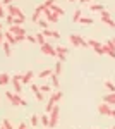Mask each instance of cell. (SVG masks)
<instances>
[{
	"instance_id": "4",
	"label": "cell",
	"mask_w": 115,
	"mask_h": 129,
	"mask_svg": "<svg viewBox=\"0 0 115 129\" xmlns=\"http://www.w3.org/2000/svg\"><path fill=\"white\" fill-rule=\"evenodd\" d=\"M48 117H50V127H52V129L57 127L58 119H60V107H58V105H55V107H53V110L48 114Z\"/></svg>"
},
{
	"instance_id": "9",
	"label": "cell",
	"mask_w": 115,
	"mask_h": 129,
	"mask_svg": "<svg viewBox=\"0 0 115 129\" xmlns=\"http://www.w3.org/2000/svg\"><path fill=\"white\" fill-rule=\"evenodd\" d=\"M103 50H105V55L115 59V45H113V41H112V40H108L105 45H103Z\"/></svg>"
},
{
	"instance_id": "32",
	"label": "cell",
	"mask_w": 115,
	"mask_h": 129,
	"mask_svg": "<svg viewBox=\"0 0 115 129\" xmlns=\"http://www.w3.org/2000/svg\"><path fill=\"white\" fill-rule=\"evenodd\" d=\"M101 22H105L106 26H110V28H115V21L112 17H106V19H101Z\"/></svg>"
},
{
	"instance_id": "19",
	"label": "cell",
	"mask_w": 115,
	"mask_h": 129,
	"mask_svg": "<svg viewBox=\"0 0 115 129\" xmlns=\"http://www.w3.org/2000/svg\"><path fill=\"white\" fill-rule=\"evenodd\" d=\"M103 102H106L110 107H115V93H108L103 96Z\"/></svg>"
},
{
	"instance_id": "2",
	"label": "cell",
	"mask_w": 115,
	"mask_h": 129,
	"mask_svg": "<svg viewBox=\"0 0 115 129\" xmlns=\"http://www.w3.org/2000/svg\"><path fill=\"white\" fill-rule=\"evenodd\" d=\"M69 41H70L76 48H88V47H89V45H88V40H84L81 35H74V33L69 35Z\"/></svg>"
},
{
	"instance_id": "8",
	"label": "cell",
	"mask_w": 115,
	"mask_h": 129,
	"mask_svg": "<svg viewBox=\"0 0 115 129\" xmlns=\"http://www.w3.org/2000/svg\"><path fill=\"white\" fill-rule=\"evenodd\" d=\"M41 52L48 55V57H57V52H55V47L53 45H50V43H45V45H41Z\"/></svg>"
},
{
	"instance_id": "33",
	"label": "cell",
	"mask_w": 115,
	"mask_h": 129,
	"mask_svg": "<svg viewBox=\"0 0 115 129\" xmlns=\"http://www.w3.org/2000/svg\"><path fill=\"white\" fill-rule=\"evenodd\" d=\"M2 126H4L5 129H14V126H12V122H10L9 119H4V120H2Z\"/></svg>"
},
{
	"instance_id": "34",
	"label": "cell",
	"mask_w": 115,
	"mask_h": 129,
	"mask_svg": "<svg viewBox=\"0 0 115 129\" xmlns=\"http://www.w3.org/2000/svg\"><path fill=\"white\" fill-rule=\"evenodd\" d=\"M53 4H55V0H45V2H43L41 5H43V9H50V7H52Z\"/></svg>"
},
{
	"instance_id": "17",
	"label": "cell",
	"mask_w": 115,
	"mask_h": 129,
	"mask_svg": "<svg viewBox=\"0 0 115 129\" xmlns=\"http://www.w3.org/2000/svg\"><path fill=\"white\" fill-rule=\"evenodd\" d=\"M10 81L12 79H10V76L7 72H0V86H7Z\"/></svg>"
},
{
	"instance_id": "50",
	"label": "cell",
	"mask_w": 115,
	"mask_h": 129,
	"mask_svg": "<svg viewBox=\"0 0 115 129\" xmlns=\"http://www.w3.org/2000/svg\"><path fill=\"white\" fill-rule=\"evenodd\" d=\"M76 2H83V0H76Z\"/></svg>"
},
{
	"instance_id": "41",
	"label": "cell",
	"mask_w": 115,
	"mask_h": 129,
	"mask_svg": "<svg viewBox=\"0 0 115 129\" xmlns=\"http://www.w3.org/2000/svg\"><path fill=\"white\" fill-rule=\"evenodd\" d=\"M2 17H5V7L2 5V2H0V19Z\"/></svg>"
},
{
	"instance_id": "26",
	"label": "cell",
	"mask_w": 115,
	"mask_h": 129,
	"mask_svg": "<svg viewBox=\"0 0 115 129\" xmlns=\"http://www.w3.org/2000/svg\"><path fill=\"white\" fill-rule=\"evenodd\" d=\"M81 17H83V10L76 9V10H74V14H72V21H74V22H79Z\"/></svg>"
},
{
	"instance_id": "15",
	"label": "cell",
	"mask_w": 115,
	"mask_h": 129,
	"mask_svg": "<svg viewBox=\"0 0 115 129\" xmlns=\"http://www.w3.org/2000/svg\"><path fill=\"white\" fill-rule=\"evenodd\" d=\"M4 35H5V41H9V43H10V45H12V47L19 43V41H17V38H16V36H14V35H12L10 31H5Z\"/></svg>"
},
{
	"instance_id": "36",
	"label": "cell",
	"mask_w": 115,
	"mask_h": 129,
	"mask_svg": "<svg viewBox=\"0 0 115 129\" xmlns=\"http://www.w3.org/2000/svg\"><path fill=\"white\" fill-rule=\"evenodd\" d=\"M38 24H40V28H41V29H48V21L40 19V21H38Z\"/></svg>"
},
{
	"instance_id": "23",
	"label": "cell",
	"mask_w": 115,
	"mask_h": 129,
	"mask_svg": "<svg viewBox=\"0 0 115 129\" xmlns=\"http://www.w3.org/2000/svg\"><path fill=\"white\" fill-rule=\"evenodd\" d=\"M103 84H105V88L108 89V93H115V83H112L110 79H105Z\"/></svg>"
},
{
	"instance_id": "14",
	"label": "cell",
	"mask_w": 115,
	"mask_h": 129,
	"mask_svg": "<svg viewBox=\"0 0 115 129\" xmlns=\"http://www.w3.org/2000/svg\"><path fill=\"white\" fill-rule=\"evenodd\" d=\"M33 78H34V72L33 71H26L24 74H22V84H31L33 83Z\"/></svg>"
},
{
	"instance_id": "47",
	"label": "cell",
	"mask_w": 115,
	"mask_h": 129,
	"mask_svg": "<svg viewBox=\"0 0 115 129\" xmlns=\"http://www.w3.org/2000/svg\"><path fill=\"white\" fill-rule=\"evenodd\" d=\"M89 2H91V0H83L81 4H89Z\"/></svg>"
},
{
	"instance_id": "24",
	"label": "cell",
	"mask_w": 115,
	"mask_h": 129,
	"mask_svg": "<svg viewBox=\"0 0 115 129\" xmlns=\"http://www.w3.org/2000/svg\"><path fill=\"white\" fill-rule=\"evenodd\" d=\"M34 36H36V43H38L40 47H41V45H45V43H47V38H45V36H43V33H41V31H40V33H36V35H34Z\"/></svg>"
},
{
	"instance_id": "6",
	"label": "cell",
	"mask_w": 115,
	"mask_h": 129,
	"mask_svg": "<svg viewBox=\"0 0 115 129\" xmlns=\"http://www.w3.org/2000/svg\"><path fill=\"white\" fill-rule=\"evenodd\" d=\"M7 12H9V16H12V17H24V12L21 10V7L19 5H14V4L7 5Z\"/></svg>"
},
{
	"instance_id": "48",
	"label": "cell",
	"mask_w": 115,
	"mask_h": 129,
	"mask_svg": "<svg viewBox=\"0 0 115 129\" xmlns=\"http://www.w3.org/2000/svg\"><path fill=\"white\" fill-rule=\"evenodd\" d=\"M112 41H113V45H115V38H112Z\"/></svg>"
},
{
	"instance_id": "42",
	"label": "cell",
	"mask_w": 115,
	"mask_h": 129,
	"mask_svg": "<svg viewBox=\"0 0 115 129\" xmlns=\"http://www.w3.org/2000/svg\"><path fill=\"white\" fill-rule=\"evenodd\" d=\"M100 14H101V19H106V17H110V12H108V10H103V12H100Z\"/></svg>"
},
{
	"instance_id": "30",
	"label": "cell",
	"mask_w": 115,
	"mask_h": 129,
	"mask_svg": "<svg viewBox=\"0 0 115 129\" xmlns=\"http://www.w3.org/2000/svg\"><path fill=\"white\" fill-rule=\"evenodd\" d=\"M50 81H52V86H53V88H58V86H60L58 76H55V74H52V76H50Z\"/></svg>"
},
{
	"instance_id": "45",
	"label": "cell",
	"mask_w": 115,
	"mask_h": 129,
	"mask_svg": "<svg viewBox=\"0 0 115 129\" xmlns=\"http://www.w3.org/2000/svg\"><path fill=\"white\" fill-rule=\"evenodd\" d=\"M10 4H12V0H2V5H4V7H5V5H10Z\"/></svg>"
},
{
	"instance_id": "49",
	"label": "cell",
	"mask_w": 115,
	"mask_h": 129,
	"mask_svg": "<svg viewBox=\"0 0 115 129\" xmlns=\"http://www.w3.org/2000/svg\"><path fill=\"white\" fill-rule=\"evenodd\" d=\"M0 31H2V22H0Z\"/></svg>"
},
{
	"instance_id": "22",
	"label": "cell",
	"mask_w": 115,
	"mask_h": 129,
	"mask_svg": "<svg viewBox=\"0 0 115 129\" xmlns=\"http://www.w3.org/2000/svg\"><path fill=\"white\" fill-rule=\"evenodd\" d=\"M50 10H52V12H55V14H57V16H60V17H62V16H64V14H65V10L62 9V7H60V5H55V4H53V5H52V7H50Z\"/></svg>"
},
{
	"instance_id": "5",
	"label": "cell",
	"mask_w": 115,
	"mask_h": 129,
	"mask_svg": "<svg viewBox=\"0 0 115 129\" xmlns=\"http://www.w3.org/2000/svg\"><path fill=\"white\" fill-rule=\"evenodd\" d=\"M22 74H14L12 76V88H14V93L21 95L22 93Z\"/></svg>"
},
{
	"instance_id": "39",
	"label": "cell",
	"mask_w": 115,
	"mask_h": 129,
	"mask_svg": "<svg viewBox=\"0 0 115 129\" xmlns=\"http://www.w3.org/2000/svg\"><path fill=\"white\" fill-rule=\"evenodd\" d=\"M5 22H7V26H14V17H12V16H7V17H5Z\"/></svg>"
},
{
	"instance_id": "29",
	"label": "cell",
	"mask_w": 115,
	"mask_h": 129,
	"mask_svg": "<svg viewBox=\"0 0 115 129\" xmlns=\"http://www.w3.org/2000/svg\"><path fill=\"white\" fill-rule=\"evenodd\" d=\"M55 52H57V55H67V53H69V48L60 45V47H55Z\"/></svg>"
},
{
	"instance_id": "46",
	"label": "cell",
	"mask_w": 115,
	"mask_h": 129,
	"mask_svg": "<svg viewBox=\"0 0 115 129\" xmlns=\"http://www.w3.org/2000/svg\"><path fill=\"white\" fill-rule=\"evenodd\" d=\"M108 117H115V109L110 110V115H108Z\"/></svg>"
},
{
	"instance_id": "40",
	"label": "cell",
	"mask_w": 115,
	"mask_h": 129,
	"mask_svg": "<svg viewBox=\"0 0 115 129\" xmlns=\"http://www.w3.org/2000/svg\"><path fill=\"white\" fill-rule=\"evenodd\" d=\"M88 45L95 48V47H98V45H100V41H96V40H88Z\"/></svg>"
},
{
	"instance_id": "44",
	"label": "cell",
	"mask_w": 115,
	"mask_h": 129,
	"mask_svg": "<svg viewBox=\"0 0 115 129\" xmlns=\"http://www.w3.org/2000/svg\"><path fill=\"white\" fill-rule=\"evenodd\" d=\"M17 129H29V127H28V124H26V122H21L19 126H17Z\"/></svg>"
},
{
	"instance_id": "37",
	"label": "cell",
	"mask_w": 115,
	"mask_h": 129,
	"mask_svg": "<svg viewBox=\"0 0 115 129\" xmlns=\"http://www.w3.org/2000/svg\"><path fill=\"white\" fill-rule=\"evenodd\" d=\"M79 22H81V24H93V19H91V17H84V16H83Z\"/></svg>"
},
{
	"instance_id": "38",
	"label": "cell",
	"mask_w": 115,
	"mask_h": 129,
	"mask_svg": "<svg viewBox=\"0 0 115 129\" xmlns=\"http://www.w3.org/2000/svg\"><path fill=\"white\" fill-rule=\"evenodd\" d=\"M26 41H29V43H36V36L34 35H26Z\"/></svg>"
},
{
	"instance_id": "13",
	"label": "cell",
	"mask_w": 115,
	"mask_h": 129,
	"mask_svg": "<svg viewBox=\"0 0 115 129\" xmlns=\"http://www.w3.org/2000/svg\"><path fill=\"white\" fill-rule=\"evenodd\" d=\"M41 33H43L45 38H55V40H60V33L50 29V28H48V29H41Z\"/></svg>"
},
{
	"instance_id": "52",
	"label": "cell",
	"mask_w": 115,
	"mask_h": 129,
	"mask_svg": "<svg viewBox=\"0 0 115 129\" xmlns=\"http://www.w3.org/2000/svg\"><path fill=\"white\" fill-rule=\"evenodd\" d=\"M110 129H115V126H113V127H110Z\"/></svg>"
},
{
	"instance_id": "21",
	"label": "cell",
	"mask_w": 115,
	"mask_h": 129,
	"mask_svg": "<svg viewBox=\"0 0 115 129\" xmlns=\"http://www.w3.org/2000/svg\"><path fill=\"white\" fill-rule=\"evenodd\" d=\"M29 124H31L33 127L40 126V115H36V114H31V115H29Z\"/></svg>"
},
{
	"instance_id": "12",
	"label": "cell",
	"mask_w": 115,
	"mask_h": 129,
	"mask_svg": "<svg viewBox=\"0 0 115 129\" xmlns=\"http://www.w3.org/2000/svg\"><path fill=\"white\" fill-rule=\"evenodd\" d=\"M29 88H31V91H33V93H34V96H36V100H38V102H45V95L40 91V86H36L34 83H31V84H29Z\"/></svg>"
},
{
	"instance_id": "43",
	"label": "cell",
	"mask_w": 115,
	"mask_h": 129,
	"mask_svg": "<svg viewBox=\"0 0 115 129\" xmlns=\"http://www.w3.org/2000/svg\"><path fill=\"white\" fill-rule=\"evenodd\" d=\"M57 60H60V62H65V60H67V55H57Z\"/></svg>"
},
{
	"instance_id": "3",
	"label": "cell",
	"mask_w": 115,
	"mask_h": 129,
	"mask_svg": "<svg viewBox=\"0 0 115 129\" xmlns=\"http://www.w3.org/2000/svg\"><path fill=\"white\" fill-rule=\"evenodd\" d=\"M7 31H10L16 38H17V41H24L26 40V35H28V31L24 29L22 26H17V24H14V26H10Z\"/></svg>"
},
{
	"instance_id": "25",
	"label": "cell",
	"mask_w": 115,
	"mask_h": 129,
	"mask_svg": "<svg viewBox=\"0 0 115 129\" xmlns=\"http://www.w3.org/2000/svg\"><path fill=\"white\" fill-rule=\"evenodd\" d=\"M40 124H43L45 127H50V117H48V114L40 115Z\"/></svg>"
},
{
	"instance_id": "11",
	"label": "cell",
	"mask_w": 115,
	"mask_h": 129,
	"mask_svg": "<svg viewBox=\"0 0 115 129\" xmlns=\"http://www.w3.org/2000/svg\"><path fill=\"white\" fill-rule=\"evenodd\" d=\"M113 109V107H110L106 102H101L100 105H98V112H100V115H105V117H108L110 115V110Z\"/></svg>"
},
{
	"instance_id": "7",
	"label": "cell",
	"mask_w": 115,
	"mask_h": 129,
	"mask_svg": "<svg viewBox=\"0 0 115 129\" xmlns=\"http://www.w3.org/2000/svg\"><path fill=\"white\" fill-rule=\"evenodd\" d=\"M43 16H45V19L48 22H58L60 21V16H57L55 12H52L50 9H43Z\"/></svg>"
},
{
	"instance_id": "10",
	"label": "cell",
	"mask_w": 115,
	"mask_h": 129,
	"mask_svg": "<svg viewBox=\"0 0 115 129\" xmlns=\"http://www.w3.org/2000/svg\"><path fill=\"white\" fill-rule=\"evenodd\" d=\"M55 105H58V100H57V96H55V93H52L50 100H48L47 105H45V114H50V112L53 110V107H55Z\"/></svg>"
},
{
	"instance_id": "28",
	"label": "cell",
	"mask_w": 115,
	"mask_h": 129,
	"mask_svg": "<svg viewBox=\"0 0 115 129\" xmlns=\"http://www.w3.org/2000/svg\"><path fill=\"white\" fill-rule=\"evenodd\" d=\"M53 74H55V76H60V74H62V62H60V60H57V62H55Z\"/></svg>"
},
{
	"instance_id": "1",
	"label": "cell",
	"mask_w": 115,
	"mask_h": 129,
	"mask_svg": "<svg viewBox=\"0 0 115 129\" xmlns=\"http://www.w3.org/2000/svg\"><path fill=\"white\" fill-rule=\"evenodd\" d=\"M5 96L9 98V102L14 105V107H28V100H24L21 95L17 93H14V91H5Z\"/></svg>"
},
{
	"instance_id": "27",
	"label": "cell",
	"mask_w": 115,
	"mask_h": 129,
	"mask_svg": "<svg viewBox=\"0 0 115 129\" xmlns=\"http://www.w3.org/2000/svg\"><path fill=\"white\" fill-rule=\"evenodd\" d=\"M89 9L93 10V12H103V10H105V5H101V4H93V5H89Z\"/></svg>"
},
{
	"instance_id": "16",
	"label": "cell",
	"mask_w": 115,
	"mask_h": 129,
	"mask_svg": "<svg viewBox=\"0 0 115 129\" xmlns=\"http://www.w3.org/2000/svg\"><path fill=\"white\" fill-rule=\"evenodd\" d=\"M41 14H43V5H38V7L34 9V12H33V17H31V19H33V22H38Z\"/></svg>"
},
{
	"instance_id": "18",
	"label": "cell",
	"mask_w": 115,
	"mask_h": 129,
	"mask_svg": "<svg viewBox=\"0 0 115 129\" xmlns=\"http://www.w3.org/2000/svg\"><path fill=\"white\" fill-rule=\"evenodd\" d=\"M52 74H53V69H43V71H40L36 76H38L40 79H47V78L52 76Z\"/></svg>"
},
{
	"instance_id": "20",
	"label": "cell",
	"mask_w": 115,
	"mask_h": 129,
	"mask_svg": "<svg viewBox=\"0 0 115 129\" xmlns=\"http://www.w3.org/2000/svg\"><path fill=\"white\" fill-rule=\"evenodd\" d=\"M2 48H4V53H5L7 57L12 55V45H10L9 41H4V43H2Z\"/></svg>"
},
{
	"instance_id": "53",
	"label": "cell",
	"mask_w": 115,
	"mask_h": 129,
	"mask_svg": "<svg viewBox=\"0 0 115 129\" xmlns=\"http://www.w3.org/2000/svg\"><path fill=\"white\" fill-rule=\"evenodd\" d=\"M69 2H74V0H69Z\"/></svg>"
},
{
	"instance_id": "35",
	"label": "cell",
	"mask_w": 115,
	"mask_h": 129,
	"mask_svg": "<svg viewBox=\"0 0 115 129\" xmlns=\"http://www.w3.org/2000/svg\"><path fill=\"white\" fill-rule=\"evenodd\" d=\"M95 52L98 53V55H105V50H103V45L100 43L98 47H95Z\"/></svg>"
},
{
	"instance_id": "31",
	"label": "cell",
	"mask_w": 115,
	"mask_h": 129,
	"mask_svg": "<svg viewBox=\"0 0 115 129\" xmlns=\"http://www.w3.org/2000/svg\"><path fill=\"white\" fill-rule=\"evenodd\" d=\"M40 91H41L43 95H47V93H52V86H48V84H41V86H40Z\"/></svg>"
},
{
	"instance_id": "51",
	"label": "cell",
	"mask_w": 115,
	"mask_h": 129,
	"mask_svg": "<svg viewBox=\"0 0 115 129\" xmlns=\"http://www.w3.org/2000/svg\"><path fill=\"white\" fill-rule=\"evenodd\" d=\"M0 129H5V127H4V126H2V127H0Z\"/></svg>"
}]
</instances>
